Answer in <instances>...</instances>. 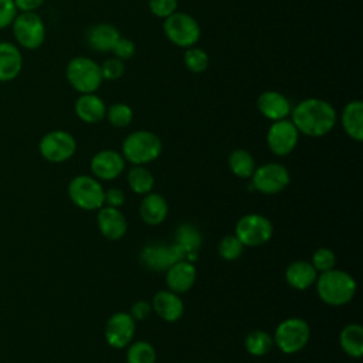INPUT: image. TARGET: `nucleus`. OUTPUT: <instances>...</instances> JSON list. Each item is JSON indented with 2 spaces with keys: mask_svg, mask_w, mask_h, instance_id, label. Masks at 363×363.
<instances>
[{
  "mask_svg": "<svg viewBox=\"0 0 363 363\" xmlns=\"http://www.w3.org/2000/svg\"><path fill=\"white\" fill-rule=\"evenodd\" d=\"M291 121L299 133L311 138L328 135L336 125V109L325 99L306 98L291 109Z\"/></svg>",
  "mask_w": 363,
  "mask_h": 363,
  "instance_id": "nucleus-1",
  "label": "nucleus"
},
{
  "mask_svg": "<svg viewBox=\"0 0 363 363\" xmlns=\"http://www.w3.org/2000/svg\"><path fill=\"white\" fill-rule=\"evenodd\" d=\"M315 282L320 301L330 306L346 305L356 294V281L346 271L332 268L320 272Z\"/></svg>",
  "mask_w": 363,
  "mask_h": 363,
  "instance_id": "nucleus-2",
  "label": "nucleus"
},
{
  "mask_svg": "<svg viewBox=\"0 0 363 363\" xmlns=\"http://www.w3.org/2000/svg\"><path fill=\"white\" fill-rule=\"evenodd\" d=\"M162 153V140L150 130H135L122 143V156L132 164H146Z\"/></svg>",
  "mask_w": 363,
  "mask_h": 363,
  "instance_id": "nucleus-3",
  "label": "nucleus"
},
{
  "mask_svg": "<svg viewBox=\"0 0 363 363\" xmlns=\"http://www.w3.org/2000/svg\"><path fill=\"white\" fill-rule=\"evenodd\" d=\"M65 77L68 84L78 94H92L101 86L104 81L101 65L89 57L84 55L74 57L68 61Z\"/></svg>",
  "mask_w": 363,
  "mask_h": 363,
  "instance_id": "nucleus-4",
  "label": "nucleus"
},
{
  "mask_svg": "<svg viewBox=\"0 0 363 363\" xmlns=\"http://www.w3.org/2000/svg\"><path fill=\"white\" fill-rule=\"evenodd\" d=\"M163 33L170 43L180 48H189L200 40V26L197 20L184 11H174L163 21Z\"/></svg>",
  "mask_w": 363,
  "mask_h": 363,
  "instance_id": "nucleus-5",
  "label": "nucleus"
},
{
  "mask_svg": "<svg viewBox=\"0 0 363 363\" xmlns=\"http://www.w3.org/2000/svg\"><path fill=\"white\" fill-rule=\"evenodd\" d=\"M10 27L17 45L21 48L37 50L45 40V24L35 11L17 13Z\"/></svg>",
  "mask_w": 363,
  "mask_h": 363,
  "instance_id": "nucleus-6",
  "label": "nucleus"
},
{
  "mask_svg": "<svg viewBox=\"0 0 363 363\" xmlns=\"http://www.w3.org/2000/svg\"><path fill=\"white\" fill-rule=\"evenodd\" d=\"M311 337V329L306 320L301 318H288L278 323L274 333V343L277 347L286 353H296L302 350Z\"/></svg>",
  "mask_w": 363,
  "mask_h": 363,
  "instance_id": "nucleus-7",
  "label": "nucleus"
},
{
  "mask_svg": "<svg viewBox=\"0 0 363 363\" xmlns=\"http://www.w3.org/2000/svg\"><path fill=\"white\" fill-rule=\"evenodd\" d=\"M71 201L82 210H99L105 204V190L101 183L91 176H75L68 184Z\"/></svg>",
  "mask_w": 363,
  "mask_h": 363,
  "instance_id": "nucleus-8",
  "label": "nucleus"
},
{
  "mask_svg": "<svg viewBox=\"0 0 363 363\" xmlns=\"http://www.w3.org/2000/svg\"><path fill=\"white\" fill-rule=\"evenodd\" d=\"M271 221L261 214H245L235 224V237L244 247H258L272 237Z\"/></svg>",
  "mask_w": 363,
  "mask_h": 363,
  "instance_id": "nucleus-9",
  "label": "nucleus"
},
{
  "mask_svg": "<svg viewBox=\"0 0 363 363\" xmlns=\"http://www.w3.org/2000/svg\"><path fill=\"white\" fill-rule=\"evenodd\" d=\"M38 150L41 156L51 163H62L74 156L77 150V142L67 130H51L45 133L40 143Z\"/></svg>",
  "mask_w": 363,
  "mask_h": 363,
  "instance_id": "nucleus-10",
  "label": "nucleus"
},
{
  "mask_svg": "<svg viewBox=\"0 0 363 363\" xmlns=\"http://www.w3.org/2000/svg\"><path fill=\"white\" fill-rule=\"evenodd\" d=\"M289 172L281 163H265L255 167L251 182L252 187L264 194H275L282 191L289 184Z\"/></svg>",
  "mask_w": 363,
  "mask_h": 363,
  "instance_id": "nucleus-11",
  "label": "nucleus"
},
{
  "mask_svg": "<svg viewBox=\"0 0 363 363\" xmlns=\"http://www.w3.org/2000/svg\"><path fill=\"white\" fill-rule=\"evenodd\" d=\"M299 132L289 119L272 122L267 132L268 149L277 156L289 155L298 145Z\"/></svg>",
  "mask_w": 363,
  "mask_h": 363,
  "instance_id": "nucleus-12",
  "label": "nucleus"
},
{
  "mask_svg": "<svg viewBox=\"0 0 363 363\" xmlns=\"http://www.w3.org/2000/svg\"><path fill=\"white\" fill-rule=\"evenodd\" d=\"M135 335V319L126 312L111 315L105 325V339L109 346L123 349L129 346Z\"/></svg>",
  "mask_w": 363,
  "mask_h": 363,
  "instance_id": "nucleus-13",
  "label": "nucleus"
},
{
  "mask_svg": "<svg viewBox=\"0 0 363 363\" xmlns=\"http://www.w3.org/2000/svg\"><path fill=\"white\" fill-rule=\"evenodd\" d=\"M125 169V159L122 153L111 149L96 152L91 159V172L96 179L113 180Z\"/></svg>",
  "mask_w": 363,
  "mask_h": 363,
  "instance_id": "nucleus-14",
  "label": "nucleus"
},
{
  "mask_svg": "<svg viewBox=\"0 0 363 363\" xmlns=\"http://www.w3.org/2000/svg\"><path fill=\"white\" fill-rule=\"evenodd\" d=\"M183 252L182 250L173 244L172 247H164V245H149L145 247L140 259L142 262L155 271H162L167 269L173 262L183 259Z\"/></svg>",
  "mask_w": 363,
  "mask_h": 363,
  "instance_id": "nucleus-15",
  "label": "nucleus"
},
{
  "mask_svg": "<svg viewBox=\"0 0 363 363\" xmlns=\"http://www.w3.org/2000/svg\"><path fill=\"white\" fill-rule=\"evenodd\" d=\"M257 108L262 116L272 122L286 119L292 109L288 98L278 91H264L257 98Z\"/></svg>",
  "mask_w": 363,
  "mask_h": 363,
  "instance_id": "nucleus-16",
  "label": "nucleus"
},
{
  "mask_svg": "<svg viewBox=\"0 0 363 363\" xmlns=\"http://www.w3.org/2000/svg\"><path fill=\"white\" fill-rule=\"evenodd\" d=\"M196 277V267L187 259H179L166 269V285L172 292L183 294L193 286Z\"/></svg>",
  "mask_w": 363,
  "mask_h": 363,
  "instance_id": "nucleus-17",
  "label": "nucleus"
},
{
  "mask_svg": "<svg viewBox=\"0 0 363 363\" xmlns=\"http://www.w3.org/2000/svg\"><path fill=\"white\" fill-rule=\"evenodd\" d=\"M96 224L99 231L108 240H119L125 235L128 221L123 213L116 207H101L96 216Z\"/></svg>",
  "mask_w": 363,
  "mask_h": 363,
  "instance_id": "nucleus-18",
  "label": "nucleus"
},
{
  "mask_svg": "<svg viewBox=\"0 0 363 363\" xmlns=\"http://www.w3.org/2000/svg\"><path fill=\"white\" fill-rule=\"evenodd\" d=\"M152 309L159 318L166 322H176L182 318L184 305L179 294L169 291H159L152 299Z\"/></svg>",
  "mask_w": 363,
  "mask_h": 363,
  "instance_id": "nucleus-19",
  "label": "nucleus"
},
{
  "mask_svg": "<svg viewBox=\"0 0 363 363\" xmlns=\"http://www.w3.org/2000/svg\"><path fill=\"white\" fill-rule=\"evenodd\" d=\"M23 69L20 48L9 41H0V82L16 79Z\"/></svg>",
  "mask_w": 363,
  "mask_h": 363,
  "instance_id": "nucleus-20",
  "label": "nucleus"
},
{
  "mask_svg": "<svg viewBox=\"0 0 363 363\" xmlns=\"http://www.w3.org/2000/svg\"><path fill=\"white\" fill-rule=\"evenodd\" d=\"M75 115L85 123H98L106 115V105L95 92L79 94L74 104Z\"/></svg>",
  "mask_w": 363,
  "mask_h": 363,
  "instance_id": "nucleus-21",
  "label": "nucleus"
},
{
  "mask_svg": "<svg viewBox=\"0 0 363 363\" xmlns=\"http://www.w3.org/2000/svg\"><path fill=\"white\" fill-rule=\"evenodd\" d=\"M121 37L119 30L109 23H98L88 28L86 43L96 52H109L112 51L115 43Z\"/></svg>",
  "mask_w": 363,
  "mask_h": 363,
  "instance_id": "nucleus-22",
  "label": "nucleus"
},
{
  "mask_svg": "<svg viewBox=\"0 0 363 363\" xmlns=\"http://www.w3.org/2000/svg\"><path fill=\"white\" fill-rule=\"evenodd\" d=\"M343 130L349 138L356 142L363 140V104L359 99H353L343 106L340 115Z\"/></svg>",
  "mask_w": 363,
  "mask_h": 363,
  "instance_id": "nucleus-23",
  "label": "nucleus"
},
{
  "mask_svg": "<svg viewBox=\"0 0 363 363\" xmlns=\"http://www.w3.org/2000/svg\"><path fill=\"white\" fill-rule=\"evenodd\" d=\"M167 201L157 193H147L140 201L139 214L140 218L149 225H157L167 217Z\"/></svg>",
  "mask_w": 363,
  "mask_h": 363,
  "instance_id": "nucleus-24",
  "label": "nucleus"
},
{
  "mask_svg": "<svg viewBox=\"0 0 363 363\" xmlns=\"http://www.w3.org/2000/svg\"><path fill=\"white\" fill-rule=\"evenodd\" d=\"M318 278V271L308 261H294L288 265L285 271V279L289 286L303 291L315 284Z\"/></svg>",
  "mask_w": 363,
  "mask_h": 363,
  "instance_id": "nucleus-25",
  "label": "nucleus"
},
{
  "mask_svg": "<svg viewBox=\"0 0 363 363\" xmlns=\"http://www.w3.org/2000/svg\"><path fill=\"white\" fill-rule=\"evenodd\" d=\"M174 244L182 250L183 255L187 257V261L196 259L197 251L201 244V235L194 225L186 223L177 227Z\"/></svg>",
  "mask_w": 363,
  "mask_h": 363,
  "instance_id": "nucleus-26",
  "label": "nucleus"
},
{
  "mask_svg": "<svg viewBox=\"0 0 363 363\" xmlns=\"http://www.w3.org/2000/svg\"><path fill=\"white\" fill-rule=\"evenodd\" d=\"M339 342L343 352L354 359L362 357L363 354V328L359 323L346 325L340 335Z\"/></svg>",
  "mask_w": 363,
  "mask_h": 363,
  "instance_id": "nucleus-27",
  "label": "nucleus"
},
{
  "mask_svg": "<svg viewBox=\"0 0 363 363\" xmlns=\"http://www.w3.org/2000/svg\"><path fill=\"white\" fill-rule=\"evenodd\" d=\"M228 166L235 176L241 179H248L255 170V160L248 150L235 149L228 156Z\"/></svg>",
  "mask_w": 363,
  "mask_h": 363,
  "instance_id": "nucleus-28",
  "label": "nucleus"
},
{
  "mask_svg": "<svg viewBox=\"0 0 363 363\" xmlns=\"http://www.w3.org/2000/svg\"><path fill=\"white\" fill-rule=\"evenodd\" d=\"M128 184L136 194H147L153 189L155 179L143 164H135L128 173Z\"/></svg>",
  "mask_w": 363,
  "mask_h": 363,
  "instance_id": "nucleus-29",
  "label": "nucleus"
},
{
  "mask_svg": "<svg viewBox=\"0 0 363 363\" xmlns=\"http://www.w3.org/2000/svg\"><path fill=\"white\" fill-rule=\"evenodd\" d=\"M274 340L265 330H252L245 336V350L252 356H264L272 349Z\"/></svg>",
  "mask_w": 363,
  "mask_h": 363,
  "instance_id": "nucleus-30",
  "label": "nucleus"
},
{
  "mask_svg": "<svg viewBox=\"0 0 363 363\" xmlns=\"http://www.w3.org/2000/svg\"><path fill=\"white\" fill-rule=\"evenodd\" d=\"M128 363H155L156 352L155 347L145 340H138L129 345L126 352Z\"/></svg>",
  "mask_w": 363,
  "mask_h": 363,
  "instance_id": "nucleus-31",
  "label": "nucleus"
},
{
  "mask_svg": "<svg viewBox=\"0 0 363 363\" xmlns=\"http://www.w3.org/2000/svg\"><path fill=\"white\" fill-rule=\"evenodd\" d=\"M183 62L190 72L201 74L208 67V54L203 48L193 45V47L184 48Z\"/></svg>",
  "mask_w": 363,
  "mask_h": 363,
  "instance_id": "nucleus-32",
  "label": "nucleus"
},
{
  "mask_svg": "<svg viewBox=\"0 0 363 363\" xmlns=\"http://www.w3.org/2000/svg\"><path fill=\"white\" fill-rule=\"evenodd\" d=\"M108 122L115 126V128H126L128 125H130L132 119H133V111L129 105L123 104V102H116L113 105H111L109 108H106V115Z\"/></svg>",
  "mask_w": 363,
  "mask_h": 363,
  "instance_id": "nucleus-33",
  "label": "nucleus"
},
{
  "mask_svg": "<svg viewBox=\"0 0 363 363\" xmlns=\"http://www.w3.org/2000/svg\"><path fill=\"white\" fill-rule=\"evenodd\" d=\"M244 245L242 242L235 237V234L224 235L218 242V254L225 261H234L240 258L242 254Z\"/></svg>",
  "mask_w": 363,
  "mask_h": 363,
  "instance_id": "nucleus-34",
  "label": "nucleus"
},
{
  "mask_svg": "<svg viewBox=\"0 0 363 363\" xmlns=\"http://www.w3.org/2000/svg\"><path fill=\"white\" fill-rule=\"evenodd\" d=\"M311 264L313 265V268L318 272H325V271H329V269L335 268L336 255H335V252L332 250H329L326 247H322V248H318L313 252Z\"/></svg>",
  "mask_w": 363,
  "mask_h": 363,
  "instance_id": "nucleus-35",
  "label": "nucleus"
},
{
  "mask_svg": "<svg viewBox=\"0 0 363 363\" xmlns=\"http://www.w3.org/2000/svg\"><path fill=\"white\" fill-rule=\"evenodd\" d=\"M102 78L106 81H116L125 74V62L116 57L106 58L101 65Z\"/></svg>",
  "mask_w": 363,
  "mask_h": 363,
  "instance_id": "nucleus-36",
  "label": "nucleus"
},
{
  "mask_svg": "<svg viewBox=\"0 0 363 363\" xmlns=\"http://www.w3.org/2000/svg\"><path fill=\"white\" fill-rule=\"evenodd\" d=\"M177 0H147V6L152 14L160 18H166L177 11Z\"/></svg>",
  "mask_w": 363,
  "mask_h": 363,
  "instance_id": "nucleus-37",
  "label": "nucleus"
},
{
  "mask_svg": "<svg viewBox=\"0 0 363 363\" xmlns=\"http://www.w3.org/2000/svg\"><path fill=\"white\" fill-rule=\"evenodd\" d=\"M135 51H136L135 43L130 38H126V37L121 35L118 38V41L115 43L111 52H113V55L116 58H119L122 61H126V60H130L135 55Z\"/></svg>",
  "mask_w": 363,
  "mask_h": 363,
  "instance_id": "nucleus-38",
  "label": "nucleus"
},
{
  "mask_svg": "<svg viewBox=\"0 0 363 363\" xmlns=\"http://www.w3.org/2000/svg\"><path fill=\"white\" fill-rule=\"evenodd\" d=\"M18 11L13 0H0V30L10 27Z\"/></svg>",
  "mask_w": 363,
  "mask_h": 363,
  "instance_id": "nucleus-39",
  "label": "nucleus"
},
{
  "mask_svg": "<svg viewBox=\"0 0 363 363\" xmlns=\"http://www.w3.org/2000/svg\"><path fill=\"white\" fill-rule=\"evenodd\" d=\"M152 311V305L147 301H136L132 306H130V312L129 315L135 319V320H143L150 315Z\"/></svg>",
  "mask_w": 363,
  "mask_h": 363,
  "instance_id": "nucleus-40",
  "label": "nucleus"
},
{
  "mask_svg": "<svg viewBox=\"0 0 363 363\" xmlns=\"http://www.w3.org/2000/svg\"><path fill=\"white\" fill-rule=\"evenodd\" d=\"M105 203L109 207L119 208L125 203V194L121 189H109L105 191Z\"/></svg>",
  "mask_w": 363,
  "mask_h": 363,
  "instance_id": "nucleus-41",
  "label": "nucleus"
},
{
  "mask_svg": "<svg viewBox=\"0 0 363 363\" xmlns=\"http://www.w3.org/2000/svg\"><path fill=\"white\" fill-rule=\"evenodd\" d=\"M17 11H35L44 3V0H13Z\"/></svg>",
  "mask_w": 363,
  "mask_h": 363,
  "instance_id": "nucleus-42",
  "label": "nucleus"
}]
</instances>
